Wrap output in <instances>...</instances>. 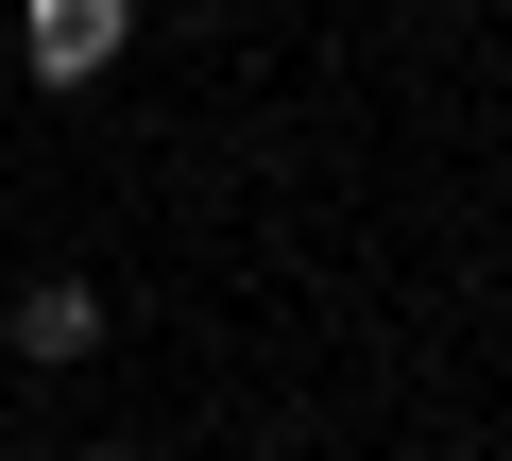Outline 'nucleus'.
I'll use <instances>...</instances> for the list:
<instances>
[{
    "instance_id": "f257e3e1",
    "label": "nucleus",
    "mask_w": 512,
    "mask_h": 461,
    "mask_svg": "<svg viewBox=\"0 0 512 461\" xmlns=\"http://www.w3.org/2000/svg\"><path fill=\"white\" fill-rule=\"evenodd\" d=\"M120 35H137V0H18L35 86H103V69H120Z\"/></svg>"
},
{
    "instance_id": "f03ea898",
    "label": "nucleus",
    "mask_w": 512,
    "mask_h": 461,
    "mask_svg": "<svg viewBox=\"0 0 512 461\" xmlns=\"http://www.w3.org/2000/svg\"><path fill=\"white\" fill-rule=\"evenodd\" d=\"M0 342H18V359H35V376H69V359H86V342H103V291H86V274H35V291H18V308H0Z\"/></svg>"
},
{
    "instance_id": "7ed1b4c3",
    "label": "nucleus",
    "mask_w": 512,
    "mask_h": 461,
    "mask_svg": "<svg viewBox=\"0 0 512 461\" xmlns=\"http://www.w3.org/2000/svg\"><path fill=\"white\" fill-rule=\"evenodd\" d=\"M103 461H120V444H103Z\"/></svg>"
}]
</instances>
